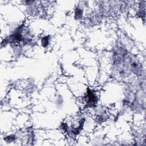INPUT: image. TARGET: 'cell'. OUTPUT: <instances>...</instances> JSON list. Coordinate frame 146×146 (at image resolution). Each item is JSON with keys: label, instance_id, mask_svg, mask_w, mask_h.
Masks as SVG:
<instances>
[{"label": "cell", "instance_id": "1", "mask_svg": "<svg viewBox=\"0 0 146 146\" xmlns=\"http://www.w3.org/2000/svg\"><path fill=\"white\" fill-rule=\"evenodd\" d=\"M86 106L88 108L94 107L98 102V97L94 91L88 89L86 95L84 96Z\"/></svg>", "mask_w": 146, "mask_h": 146}, {"label": "cell", "instance_id": "2", "mask_svg": "<svg viewBox=\"0 0 146 146\" xmlns=\"http://www.w3.org/2000/svg\"><path fill=\"white\" fill-rule=\"evenodd\" d=\"M82 4L79 3L75 9L74 18L77 20H80L83 17V6Z\"/></svg>", "mask_w": 146, "mask_h": 146}, {"label": "cell", "instance_id": "3", "mask_svg": "<svg viewBox=\"0 0 146 146\" xmlns=\"http://www.w3.org/2000/svg\"><path fill=\"white\" fill-rule=\"evenodd\" d=\"M50 36L49 35L43 36L40 40L41 45L43 47H47L50 43Z\"/></svg>", "mask_w": 146, "mask_h": 146}]
</instances>
